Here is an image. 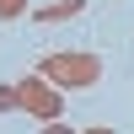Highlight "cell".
Here are the masks:
<instances>
[{"mask_svg":"<svg viewBox=\"0 0 134 134\" xmlns=\"http://www.w3.org/2000/svg\"><path fill=\"white\" fill-rule=\"evenodd\" d=\"M86 134H113V129H86Z\"/></svg>","mask_w":134,"mask_h":134,"instance_id":"obj_7","label":"cell"},{"mask_svg":"<svg viewBox=\"0 0 134 134\" xmlns=\"http://www.w3.org/2000/svg\"><path fill=\"white\" fill-rule=\"evenodd\" d=\"M75 11H86V0H54V5H43V11H32L38 21H70Z\"/></svg>","mask_w":134,"mask_h":134,"instance_id":"obj_3","label":"cell"},{"mask_svg":"<svg viewBox=\"0 0 134 134\" xmlns=\"http://www.w3.org/2000/svg\"><path fill=\"white\" fill-rule=\"evenodd\" d=\"M38 75L48 86H91L97 75H102V64L91 59V54H75V48H64V54H48V59H38Z\"/></svg>","mask_w":134,"mask_h":134,"instance_id":"obj_1","label":"cell"},{"mask_svg":"<svg viewBox=\"0 0 134 134\" xmlns=\"http://www.w3.org/2000/svg\"><path fill=\"white\" fill-rule=\"evenodd\" d=\"M16 16H27V0H0V21H16Z\"/></svg>","mask_w":134,"mask_h":134,"instance_id":"obj_4","label":"cell"},{"mask_svg":"<svg viewBox=\"0 0 134 134\" xmlns=\"http://www.w3.org/2000/svg\"><path fill=\"white\" fill-rule=\"evenodd\" d=\"M0 113H16V86H0Z\"/></svg>","mask_w":134,"mask_h":134,"instance_id":"obj_5","label":"cell"},{"mask_svg":"<svg viewBox=\"0 0 134 134\" xmlns=\"http://www.w3.org/2000/svg\"><path fill=\"white\" fill-rule=\"evenodd\" d=\"M16 107L32 113L38 124H54V118L64 113V97H59V86H48L43 75H27V81L16 86Z\"/></svg>","mask_w":134,"mask_h":134,"instance_id":"obj_2","label":"cell"},{"mask_svg":"<svg viewBox=\"0 0 134 134\" xmlns=\"http://www.w3.org/2000/svg\"><path fill=\"white\" fill-rule=\"evenodd\" d=\"M43 134H70V129H64L59 118H54V124H43Z\"/></svg>","mask_w":134,"mask_h":134,"instance_id":"obj_6","label":"cell"}]
</instances>
